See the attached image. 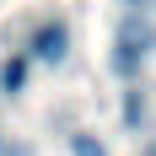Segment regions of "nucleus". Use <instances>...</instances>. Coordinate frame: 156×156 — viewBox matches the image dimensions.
<instances>
[{"label":"nucleus","mask_w":156,"mask_h":156,"mask_svg":"<svg viewBox=\"0 0 156 156\" xmlns=\"http://www.w3.org/2000/svg\"><path fill=\"white\" fill-rule=\"evenodd\" d=\"M151 43H156V32L145 27V22H129V27L119 32V54H113V65H119V70H135V65L151 54Z\"/></svg>","instance_id":"1"},{"label":"nucleus","mask_w":156,"mask_h":156,"mask_svg":"<svg viewBox=\"0 0 156 156\" xmlns=\"http://www.w3.org/2000/svg\"><path fill=\"white\" fill-rule=\"evenodd\" d=\"M65 48H70V32H65L59 22H54V27H43L38 38H32V54H38V59H54V65H59Z\"/></svg>","instance_id":"2"},{"label":"nucleus","mask_w":156,"mask_h":156,"mask_svg":"<svg viewBox=\"0 0 156 156\" xmlns=\"http://www.w3.org/2000/svg\"><path fill=\"white\" fill-rule=\"evenodd\" d=\"M70 151H76V156H108L102 145L92 140V135H70Z\"/></svg>","instance_id":"3"},{"label":"nucleus","mask_w":156,"mask_h":156,"mask_svg":"<svg viewBox=\"0 0 156 156\" xmlns=\"http://www.w3.org/2000/svg\"><path fill=\"white\" fill-rule=\"evenodd\" d=\"M22 76H27V70H22V59H11L5 70H0V86H5V92H16V86H22Z\"/></svg>","instance_id":"4"}]
</instances>
